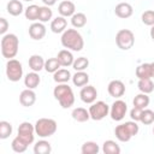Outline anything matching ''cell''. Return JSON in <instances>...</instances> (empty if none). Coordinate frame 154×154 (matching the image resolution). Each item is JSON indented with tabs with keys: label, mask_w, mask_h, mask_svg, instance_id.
Masks as SVG:
<instances>
[{
	"label": "cell",
	"mask_w": 154,
	"mask_h": 154,
	"mask_svg": "<svg viewBox=\"0 0 154 154\" xmlns=\"http://www.w3.org/2000/svg\"><path fill=\"white\" fill-rule=\"evenodd\" d=\"M61 45L73 52H79L84 47V40L76 29H66L61 35Z\"/></svg>",
	"instance_id": "6da1fadb"
},
{
	"label": "cell",
	"mask_w": 154,
	"mask_h": 154,
	"mask_svg": "<svg viewBox=\"0 0 154 154\" xmlns=\"http://www.w3.org/2000/svg\"><path fill=\"white\" fill-rule=\"evenodd\" d=\"M54 97L59 101L60 106L63 108H70L75 103V95L71 89L66 83H59L54 90H53Z\"/></svg>",
	"instance_id": "7a4b0ae2"
},
{
	"label": "cell",
	"mask_w": 154,
	"mask_h": 154,
	"mask_svg": "<svg viewBox=\"0 0 154 154\" xmlns=\"http://www.w3.org/2000/svg\"><path fill=\"white\" fill-rule=\"evenodd\" d=\"M19 40L14 34H5L1 38V54L6 59H13L18 53Z\"/></svg>",
	"instance_id": "3957f363"
},
{
	"label": "cell",
	"mask_w": 154,
	"mask_h": 154,
	"mask_svg": "<svg viewBox=\"0 0 154 154\" xmlns=\"http://www.w3.org/2000/svg\"><path fill=\"white\" fill-rule=\"evenodd\" d=\"M138 125L135 120L131 122H125L124 124L118 125L114 129V135L120 142H129L132 136L137 135L138 132Z\"/></svg>",
	"instance_id": "277c9868"
},
{
	"label": "cell",
	"mask_w": 154,
	"mask_h": 154,
	"mask_svg": "<svg viewBox=\"0 0 154 154\" xmlns=\"http://www.w3.org/2000/svg\"><path fill=\"white\" fill-rule=\"evenodd\" d=\"M57 128H58L57 122L51 118H40L35 123V132L42 138L54 135Z\"/></svg>",
	"instance_id": "5b68a950"
},
{
	"label": "cell",
	"mask_w": 154,
	"mask_h": 154,
	"mask_svg": "<svg viewBox=\"0 0 154 154\" xmlns=\"http://www.w3.org/2000/svg\"><path fill=\"white\" fill-rule=\"evenodd\" d=\"M116 43L123 51H129L135 45V35L129 29H122L116 35Z\"/></svg>",
	"instance_id": "8992f818"
},
{
	"label": "cell",
	"mask_w": 154,
	"mask_h": 154,
	"mask_svg": "<svg viewBox=\"0 0 154 154\" xmlns=\"http://www.w3.org/2000/svg\"><path fill=\"white\" fill-rule=\"evenodd\" d=\"M6 76L11 82H18L23 76L22 63L17 59H8L6 64Z\"/></svg>",
	"instance_id": "52a82bcc"
},
{
	"label": "cell",
	"mask_w": 154,
	"mask_h": 154,
	"mask_svg": "<svg viewBox=\"0 0 154 154\" xmlns=\"http://www.w3.org/2000/svg\"><path fill=\"white\" fill-rule=\"evenodd\" d=\"M109 112V106L103 101L93 102L89 107V114L93 120H102Z\"/></svg>",
	"instance_id": "ba28073f"
},
{
	"label": "cell",
	"mask_w": 154,
	"mask_h": 154,
	"mask_svg": "<svg viewBox=\"0 0 154 154\" xmlns=\"http://www.w3.org/2000/svg\"><path fill=\"white\" fill-rule=\"evenodd\" d=\"M35 125H32L29 122H23L19 126H18V135L24 142H26L28 144H31L34 142L35 138Z\"/></svg>",
	"instance_id": "9c48e42d"
},
{
	"label": "cell",
	"mask_w": 154,
	"mask_h": 154,
	"mask_svg": "<svg viewBox=\"0 0 154 154\" xmlns=\"http://www.w3.org/2000/svg\"><path fill=\"white\" fill-rule=\"evenodd\" d=\"M126 111H128V106H126V102L123 101V100H116L112 106H111V109H109V114H111V118L116 122H120L125 114H126Z\"/></svg>",
	"instance_id": "30bf717a"
},
{
	"label": "cell",
	"mask_w": 154,
	"mask_h": 154,
	"mask_svg": "<svg viewBox=\"0 0 154 154\" xmlns=\"http://www.w3.org/2000/svg\"><path fill=\"white\" fill-rule=\"evenodd\" d=\"M107 90H108V94L112 96V97H116V99H119L122 97L124 94H125V85L122 81L119 79H113L108 83V87H107Z\"/></svg>",
	"instance_id": "8fae6325"
},
{
	"label": "cell",
	"mask_w": 154,
	"mask_h": 154,
	"mask_svg": "<svg viewBox=\"0 0 154 154\" xmlns=\"http://www.w3.org/2000/svg\"><path fill=\"white\" fill-rule=\"evenodd\" d=\"M79 96H81V100L85 103H93L95 102L96 100V96H97V91L95 89V87L93 85H87V87H83L81 89V93H79Z\"/></svg>",
	"instance_id": "7c38bea8"
},
{
	"label": "cell",
	"mask_w": 154,
	"mask_h": 154,
	"mask_svg": "<svg viewBox=\"0 0 154 154\" xmlns=\"http://www.w3.org/2000/svg\"><path fill=\"white\" fill-rule=\"evenodd\" d=\"M46 35V26L43 25V23L38 22V23H32L29 26V36L32 40H42Z\"/></svg>",
	"instance_id": "4fadbf2b"
},
{
	"label": "cell",
	"mask_w": 154,
	"mask_h": 154,
	"mask_svg": "<svg viewBox=\"0 0 154 154\" xmlns=\"http://www.w3.org/2000/svg\"><path fill=\"white\" fill-rule=\"evenodd\" d=\"M35 101H36V94H35V91H34L32 89L26 88V89H24V90L20 93V95H19V102H20V105L24 106V107H30V106H32V105L35 103Z\"/></svg>",
	"instance_id": "5bb4252c"
},
{
	"label": "cell",
	"mask_w": 154,
	"mask_h": 154,
	"mask_svg": "<svg viewBox=\"0 0 154 154\" xmlns=\"http://www.w3.org/2000/svg\"><path fill=\"white\" fill-rule=\"evenodd\" d=\"M114 13H116L117 17L125 19V18H129V17L132 16L134 8H132V6H131L129 2H120V4H118V5L116 6Z\"/></svg>",
	"instance_id": "9a60e30c"
},
{
	"label": "cell",
	"mask_w": 154,
	"mask_h": 154,
	"mask_svg": "<svg viewBox=\"0 0 154 154\" xmlns=\"http://www.w3.org/2000/svg\"><path fill=\"white\" fill-rule=\"evenodd\" d=\"M58 11L60 13V16L63 17H72L75 14V11H76V6L72 1L70 0H64L59 4L58 6Z\"/></svg>",
	"instance_id": "2e32d148"
},
{
	"label": "cell",
	"mask_w": 154,
	"mask_h": 154,
	"mask_svg": "<svg viewBox=\"0 0 154 154\" xmlns=\"http://www.w3.org/2000/svg\"><path fill=\"white\" fill-rule=\"evenodd\" d=\"M66 26H67V20L63 16H59V17L54 18L52 20V23H51V30L54 34H61V32H64L66 30Z\"/></svg>",
	"instance_id": "e0dca14e"
},
{
	"label": "cell",
	"mask_w": 154,
	"mask_h": 154,
	"mask_svg": "<svg viewBox=\"0 0 154 154\" xmlns=\"http://www.w3.org/2000/svg\"><path fill=\"white\" fill-rule=\"evenodd\" d=\"M57 58H58L60 65H61V66H65V67L72 65L73 61H75V58H73L72 53H71L69 49H61V51L58 53Z\"/></svg>",
	"instance_id": "ac0fdd59"
},
{
	"label": "cell",
	"mask_w": 154,
	"mask_h": 154,
	"mask_svg": "<svg viewBox=\"0 0 154 154\" xmlns=\"http://www.w3.org/2000/svg\"><path fill=\"white\" fill-rule=\"evenodd\" d=\"M29 67L32 70V71H35V72H40L42 69H45V60H43V58L41 57V55H38V54H34V55H31L30 58H29Z\"/></svg>",
	"instance_id": "d6986e66"
},
{
	"label": "cell",
	"mask_w": 154,
	"mask_h": 154,
	"mask_svg": "<svg viewBox=\"0 0 154 154\" xmlns=\"http://www.w3.org/2000/svg\"><path fill=\"white\" fill-rule=\"evenodd\" d=\"M136 76L138 79H143V78H152L153 77V72H152V64L144 63L141 64L136 67Z\"/></svg>",
	"instance_id": "ffe728a7"
},
{
	"label": "cell",
	"mask_w": 154,
	"mask_h": 154,
	"mask_svg": "<svg viewBox=\"0 0 154 154\" xmlns=\"http://www.w3.org/2000/svg\"><path fill=\"white\" fill-rule=\"evenodd\" d=\"M40 82H41V78H40L38 73L35 72V71L29 72V73L24 77V84H25V87L29 88V89H35V88H37L38 84H40Z\"/></svg>",
	"instance_id": "44dd1931"
},
{
	"label": "cell",
	"mask_w": 154,
	"mask_h": 154,
	"mask_svg": "<svg viewBox=\"0 0 154 154\" xmlns=\"http://www.w3.org/2000/svg\"><path fill=\"white\" fill-rule=\"evenodd\" d=\"M72 118L76 120V122H79V123H84L87 120L90 119V114H89V111H87L85 108L83 107H77L72 111L71 113Z\"/></svg>",
	"instance_id": "7402d4cb"
},
{
	"label": "cell",
	"mask_w": 154,
	"mask_h": 154,
	"mask_svg": "<svg viewBox=\"0 0 154 154\" xmlns=\"http://www.w3.org/2000/svg\"><path fill=\"white\" fill-rule=\"evenodd\" d=\"M24 11V7H23V4L19 1V0H10V2L7 4V12L11 14V16H19L22 14Z\"/></svg>",
	"instance_id": "603a6c76"
},
{
	"label": "cell",
	"mask_w": 154,
	"mask_h": 154,
	"mask_svg": "<svg viewBox=\"0 0 154 154\" xmlns=\"http://www.w3.org/2000/svg\"><path fill=\"white\" fill-rule=\"evenodd\" d=\"M72 78L71 73L69 70L66 69H59L58 71H55L53 73V79L59 84V83H67L70 79Z\"/></svg>",
	"instance_id": "cb8c5ba5"
},
{
	"label": "cell",
	"mask_w": 154,
	"mask_h": 154,
	"mask_svg": "<svg viewBox=\"0 0 154 154\" xmlns=\"http://www.w3.org/2000/svg\"><path fill=\"white\" fill-rule=\"evenodd\" d=\"M72 82L76 87H84L88 84L89 82V76L87 72L84 71H77L73 76H72Z\"/></svg>",
	"instance_id": "d4e9b609"
},
{
	"label": "cell",
	"mask_w": 154,
	"mask_h": 154,
	"mask_svg": "<svg viewBox=\"0 0 154 154\" xmlns=\"http://www.w3.org/2000/svg\"><path fill=\"white\" fill-rule=\"evenodd\" d=\"M52 152V146L48 141L41 140L35 143L34 146V153L35 154H49Z\"/></svg>",
	"instance_id": "484cf974"
},
{
	"label": "cell",
	"mask_w": 154,
	"mask_h": 154,
	"mask_svg": "<svg viewBox=\"0 0 154 154\" xmlns=\"http://www.w3.org/2000/svg\"><path fill=\"white\" fill-rule=\"evenodd\" d=\"M102 152L105 154H119L120 147L117 144V142H114L112 140H107L102 144Z\"/></svg>",
	"instance_id": "4316f807"
},
{
	"label": "cell",
	"mask_w": 154,
	"mask_h": 154,
	"mask_svg": "<svg viewBox=\"0 0 154 154\" xmlns=\"http://www.w3.org/2000/svg\"><path fill=\"white\" fill-rule=\"evenodd\" d=\"M137 87L140 89L141 93L144 94H150L154 90V83L150 78H143V79H138Z\"/></svg>",
	"instance_id": "83f0119b"
},
{
	"label": "cell",
	"mask_w": 154,
	"mask_h": 154,
	"mask_svg": "<svg viewBox=\"0 0 154 154\" xmlns=\"http://www.w3.org/2000/svg\"><path fill=\"white\" fill-rule=\"evenodd\" d=\"M132 103H134L135 107H140V108L144 109V108L149 105V96H148V94L141 93V94L136 95V96L134 97Z\"/></svg>",
	"instance_id": "f1b7e54d"
},
{
	"label": "cell",
	"mask_w": 154,
	"mask_h": 154,
	"mask_svg": "<svg viewBox=\"0 0 154 154\" xmlns=\"http://www.w3.org/2000/svg\"><path fill=\"white\" fill-rule=\"evenodd\" d=\"M28 146L29 144L26 142H24L19 136L14 137L12 140V143H11V147H12L13 152H16V153H24L28 149Z\"/></svg>",
	"instance_id": "f546056e"
},
{
	"label": "cell",
	"mask_w": 154,
	"mask_h": 154,
	"mask_svg": "<svg viewBox=\"0 0 154 154\" xmlns=\"http://www.w3.org/2000/svg\"><path fill=\"white\" fill-rule=\"evenodd\" d=\"M40 7L41 6H37V5H30L26 7V10L24 11V14H25V18L29 19V20H37L38 19V14H40Z\"/></svg>",
	"instance_id": "4dcf8cb0"
},
{
	"label": "cell",
	"mask_w": 154,
	"mask_h": 154,
	"mask_svg": "<svg viewBox=\"0 0 154 154\" xmlns=\"http://www.w3.org/2000/svg\"><path fill=\"white\" fill-rule=\"evenodd\" d=\"M71 24H72L75 28H77V29L83 28V26L87 24V16H85L84 13H82V12L75 13V14L71 17Z\"/></svg>",
	"instance_id": "1f68e13d"
},
{
	"label": "cell",
	"mask_w": 154,
	"mask_h": 154,
	"mask_svg": "<svg viewBox=\"0 0 154 154\" xmlns=\"http://www.w3.org/2000/svg\"><path fill=\"white\" fill-rule=\"evenodd\" d=\"M100 150L99 146L93 142V141H88V142H84L82 144V148H81V152L82 154H97Z\"/></svg>",
	"instance_id": "d6a6232c"
},
{
	"label": "cell",
	"mask_w": 154,
	"mask_h": 154,
	"mask_svg": "<svg viewBox=\"0 0 154 154\" xmlns=\"http://www.w3.org/2000/svg\"><path fill=\"white\" fill-rule=\"evenodd\" d=\"M60 66H61V65H60L58 58H49V59H47L46 63H45V70H46L47 72H49V73H54L55 71L59 70Z\"/></svg>",
	"instance_id": "836d02e7"
},
{
	"label": "cell",
	"mask_w": 154,
	"mask_h": 154,
	"mask_svg": "<svg viewBox=\"0 0 154 154\" xmlns=\"http://www.w3.org/2000/svg\"><path fill=\"white\" fill-rule=\"evenodd\" d=\"M11 134H12L11 123H8L6 120H1L0 122V138L1 140H6L7 137H10Z\"/></svg>",
	"instance_id": "e575fe53"
},
{
	"label": "cell",
	"mask_w": 154,
	"mask_h": 154,
	"mask_svg": "<svg viewBox=\"0 0 154 154\" xmlns=\"http://www.w3.org/2000/svg\"><path fill=\"white\" fill-rule=\"evenodd\" d=\"M52 16H53V12L52 10L49 8V6H41L40 7V14H38V20L41 23H46L48 20L52 19Z\"/></svg>",
	"instance_id": "d590c367"
},
{
	"label": "cell",
	"mask_w": 154,
	"mask_h": 154,
	"mask_svg": "<svg viewBox=\"0 0 154 154\" xmlns=\"http://www.w3.org/2000/svg\"><path fill=\"white\" fill-rule=\"evenodd\" d=\"M88 66H89V60L84 57H79V58L75 59V61L72 64V67L76 71H84Z\"/></svg>",
	"instance_id": "8d00e7d4"
},
{
	"label": "cell",
	"mask_w": 154,
	"mask_h": 154,
	"mask_svg": "<svg viewBox=\"0 0 154 154\" xmlns=\"http://www.w3.org/2000/svg\"><path fill=\"white\" fill-rule=\"evenodd\" d=\"M140 122L144 125H149V124L154 123V112L152 109H143Z\"/></svg>",
	"instance_id": "74e56055"
},
{
	"label": "cell",
	"mask_w": 154,
	"mask_h": 154,
	"mask_svg": "<svg viewBox=\"0 0 154 154\" xmlns=\"http://www.w3.org/2000/svg\"><path fill=\"white\" fill-rule=\"evenodd\" d=\"M142 22H143V24H146L148 26H153L154 25V11L153 10L144 11L142 13Z\"/></svg>",
	"instance_id": "f35d334b"
},
{
	"label": "cell",
	"mask_w": 154,
	"mask_h": 154,
	"mask_svg": "<svg viewBox=\"0 0 154 154\" xmlns=\"http://www.w3.org/2000/svg\"><path fill=\"white\" fill-rule=\"evenodd\" d=\"M142 111H143L142 108H140V107H135V106H134V108L130 111V117H131V119L135 120V122H140V120H141Z\"/></svg>",
	"instance_id": "ab89813d"
},
{
	"label": "cell",
	"mask_w": 154,
	"mask_h": 154,
	"mask_svg": "<svg viewBox=\"0 0 154 154\" xmlns=\"http://www.w3.org/2000/svg\"><path fill=\"white\" fill-rule=\"evenodd\" d=\"M7 29H8V22H7V19L0 18V34L1 35H5V32L7 31Z\"/></svg>",
	"instance_id": "60d3db41"
},
{
	"label": "cell",
	"mask_w": 154,
	"mask_h": 154,
	"mask_svg": "<svg viewBox=\"0 0 154 154\" xmlns=\"http://www.w3.org/2000/svg\"><path fill=\"white\" fill-rule=\"evenodd\" d=\"M42 2H43L46 6H49V7H51V6H53V5L57 2V0H42Z\"/></svg>",
	"instance_id": "b9f144b4"
},
{
	"label": "cell",
	"mask_w": 154,
	"mask_h": 154,
	"mask_svg": "<svg viewBox=\"0 0 154 154\" xmlns=\"http://www.w3.org/2000/svg\"><path fill=\"white\" fill-rule=\"evenodd\" d=\"M150 37H152V40L154 41V25H153L152 29H150Z\"/></svg>",
	"instance_id": "7bdbcfd3"
},
{
	"label": "cell",
	"mask_w": 154,
	"mask_h": 154,
	"mask_svg": "<svg viewBox=\"0 0 154 154\" xmlns=\"http://www.w3.org/2000/svg\"><path fill=\"white\" fill-rule=\"evenodd\" d=\"M152 64V72H153V77H154V63H150Z\"/></svg>",
	"instance_id": "ee69618b"
},
{
	"label": "cell",
	"mask_w": 154,
	"mask_h": 154,
	"mask_svg": "<svg viewBox=\"0 0 154 154\" xmlns=\"http://www.w3.org/2000/svg\"><path fill=\"white\" fill-rule=\"evenodd\" d=\"M24 1H32V0H24Z\"/></svg>",
	"instance_id": "f6af8a7d"
},
{
	"label": "cell",
	"mask_w": 154,
	"mask_h": 154,
	"mask_svg": "<svg viewBox=\"0 0 154 154\" xmlns=\"http://www.w3.org/2000/svg\"><path fill=\"white\" fill-rule=\"evenodd\" d=\"M153 135H154V128H153Z\"/></svg>",
	"instance_id": "bcb514c9"
}]
</instances>
